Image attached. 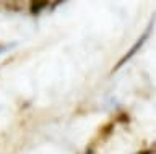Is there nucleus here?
<instances>
[{"instance_id": "0eeeda50", "label": "nucleus", "mask_w": 156, "mask_h": 154, "mask_svg": "<svg viewBox=\"0 0 156 154\" xmlns=\"http://www.w3.org/2000/svg\"><path fill=\"white\" fill-rule=\"evenodd\" d=\"M5 49H7V46H5V44H0V54H2Z\"/></svg>"}, {"instance_id": "7ed1b4c3", "label": "nucleus", "mask_w": 156, "mask_h": 154, "mask_svg": "<svg viewBox=\"0 0 156 154\" xmlns=\"http://www.w3.org/2000/svg\"><path fill=\"white\" fill-rule=\"evenodd\" d=\"M3 2V7L5 8H8V10H12V12H18L20 8V3H18V0H2Z\"/></svg>"}, {"instance_id": "20e7f679", "label": "nucleus", "mask_w": 156, "mask_h": 154, "mask_svg": "<svg viewBox=\"0 0 156 154\" xmlns=\"http://www.w3.org/2000/svg\"><path fill=\"white\" fill-rule=\"evenodd\" d=\"M112 130H114V123H106V125H102L99 135L102 138H106V136H109V135L112 133Z\"/></svg>"}, {"instance_id": "39448f33", "label": "nucleus", "mask_w": 156, "mask_h": 154, "mask_svg": "<svg viewBox=\"0 0 156 154\" xmlns=\"http://www.w3.org/2000/svg\"><path fill=\"white\" fill-rule=\"evenodd\" d=\"M119 122H129V117H127L125 114H120L119 115Z\"/></svg>"}, {"instance_id": "f03ea898", "label": "nucleus", "mask_w": 156, "mask_h": 154, "mask_svg": "<svg viewBox=\"0 0 156 154\" xmlns=\"http://www.w3.org/2000/svg\"><path fill=\"white\" fill-rule=\"evenodd\" d=\"M47 5H49V0H29V10H31L33 15H37Z\"/></svg>"}, {"instance_id": "f257e3e1", "label": "nucleus", "mask_w": 156, "mask_h": 154, "mask_svg": "<svg viewBox=\"0 0 156 154\" xmlns=\"http://www.w3.org/2000/svg\"><path fill=\"white\" fill-rule=\"evenodd\" d=\"M151 28H153V20H151V23L148 25V29H146V31L143 33V34L140 36V39L136 41L135 44H133V46L130 47V50L127 52V54H125V55L122 57V59H120V60H119V62H117V63H115V67H114V68H112V71H114V73H115V71H117V70L120 68L122 65H125L127 62H129V60L132 59V57H133V55L136 54V52H138V49H140V47H141V46L145 44V41L148 39V36H150V31H151Z\"/></svg>"}, {"instance_id": "423d86ee", "label": "nucleus", "mask_w": 156, "mask_h": 154, "mask_svg": "<svg viewBox=\"0 0 156 154\" xmlns=\"http://www.w3.org/2000/svg\"><path fill=\"white\" fill-rule=\"evenodd\" d=\"M138 154H153V149H143V151H140Z\"/></svg>"}]
</instances>
